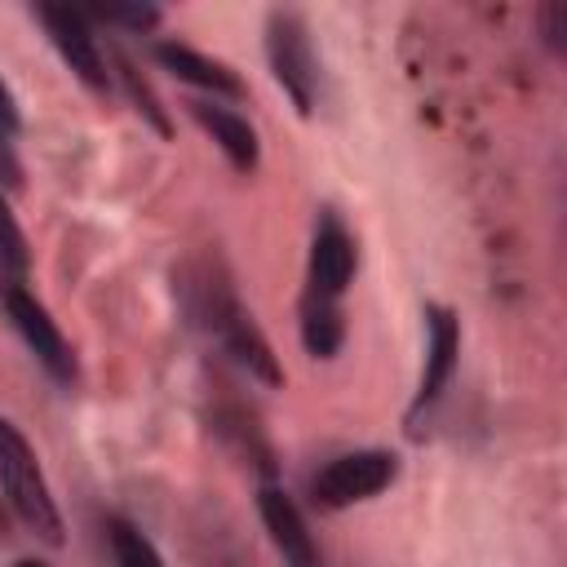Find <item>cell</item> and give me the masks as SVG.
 Masks as SVG:
<instances>
[{"instance_id":"5bb4252c","label":"cell","mask_w":567,"mask_h":567,"mask_svg":"<svg viewBox=\"0 0 567 567\" xmlns=\"http://www.w3.org/2000/svg\"><path fill=\"white\" fill-rule=\"evenodd\" d=\"M106 545H111L115 567H164L159 549L128 518H106Z\"/></svg>"},{"instance_id":"8fae6325","label":"cell","mask_w":567,"mask_h":567,"mask_svg":"<svg viewBox=\"0 0 567 567\" xmlns=\"http://www.w3.org/2000/svg\"><path fill=\"white\" fill-rule=\"evenodd\" d=\"M151 53H155V62H159L168 75H177V80L190 84V89L213 93L217 102H221V97H226V102H244V97H248V84H244L239 71H235L230 62H221V58H208V53H199V49H190V44H177V40H159Z\"/></svg>"},{"instance_id":"ac0fdd59","label":"cell","mask_w":567,"mask_h":567,"mask_svg":"<svg viewBox=\"0 0 567 567\" xmlns=\"http://www.w3.org/2000/svg\"><path fill=\"white\" fill-rule=\"evenodd\" d=\"M0 190H22V159L13 151V137L0 133Z\"/></svg>"},{"instance_id":"9c48e42d","label":"cell","mask_w":567,"mask_h":567,"mask_svg":"<svg viewBox=\"0 0 567 567\" xmlns=\"http://www.w3.org/2000/svg\"><path fill=\"white\" fill-rule=\"evenodd\" d=\"M208 332L226 346V354H235V363H239V368H248V377H257V381H261V385H270V390H279V385H284L279 354L270 350L266 332L257 328L252 310H244V301H239V297H235V301L213 319V328H208Z\"/></svg>"},{"instance_id":"44dd1931","label":"cell","mask_w":567,"mask_h":567,"mask_svg":"<svg viewBox=\"0 0 567 567\" xmlns=\"http://www.w3.org/2000/svg\"><path fill=\"white\" fill-rule=\"evenodd\" d=\"M4 536H9V518L0 514V540H4Z\"/></svg>"},{"instance_id":"d6986e66","label":"cell","mask_w":567,"mask_h":567,"mask_svg":"<svg viewBox=\"0 0 567 567\" xmlns=\"http://www.w3.org/2000/svg\"><path fill=\"white\" fill-rule=\"evenodd\" d=\"M0 133L4 137H18L22 133V111H18V97H13V89L0 80Z\"/></svg>"},{"instance_id":"ba28073f","label":"cell","mask_w":567,"mask_h":567,"mask_svg":"<svg viewBox=\"0 0 567 567\" xmlns=\"http://www.w3.org/2000/svg\"><path fill=\"white\" fill-rule=\"evenodd\" d=\"M257 514H261V527H266L270 545L279 549L284 567H323V549H319L306 514L297 509V501L284 487L261 483L257 487Z\"/></svg>"},{"instance_id":"6da1fadb","label":"cell","mask_w":567,"mask_h":567,"mask_svg":"<svg viewBox=\"0 0 567 567\" xmlns=\"http://www.w3.org/2000/svg\"><path fill=\"white\" fill-rule=\"evenodd\" d=\"M0 492H4V505L22 518V527L35 532L44 545L66 540L62 509L49 492V478L35 461V447L27 443V434L9 416H0Z\"/></svg>"},{"instance_id":"52a82bcc","label":"cell","mask_w":567,"mask_h":567,"mask_svg":"<svg viewBox=\"0 0 567 567\" xmlns=\"http://www.w3.org/2000/svg\"><path fill=\"white\" fill-rule=\"evenodd\" d=\"M354 270H359L354 235L346 230V221H341L332 208H323V213H319V221H315V235H310L306 292L328 297V301H341V292L354 284Z\"/></svg>"},{"instance_id":"e0dca14e","label":"cell","mask_w":567,"mask_h":567,"mask_svg":"<svg viewBox=\"0 0 567 567\" xmlns=\"http://www.w3.org/2000/svg\"><path fill=\"white\" fill-rule=\"evenodd\" d=\"M536 27H540V40L549 44V53H567V4H558V0H549V4H540V13H536Z\"/></svg>"},{"instance_id":"3957f363","label":"cell","mask_w":567,"mask_h":567,"mask_svg":"<svg viewBox=\"0 0 567 567\" xmlns=\"http://www.w3.org/2000/svg\"><path fill=\"white\" fill-rule=\"evenodd\" d=\"M399 478V456L385 447H359L346 456H332L315 478H310V496L319 509H350L359 501L381 496L390 483Z\"/></svg>"},{"instance_id":"2e32d148","label":"cell","mask_w":567,"mask_h":567,"mask_svg":"<svg viewBox=\"0 0 567 567\" xmlns=\"http://www.w3.org/2000/svg\"><path fill=\"white\" fill-rule=\"evenodd\" d=\"M84 18H97V22H106V27H124V31H155L159 27V9L155 4H93V9H84Z\"/></svg>"},{"instance_id":"7c38bea8","label":"cell","mask_w":567,"mask_h":567,"mask_svg":"<svg viewBox=\"0 0 567 567\" xmlns=\"http://www.w3.org/2000/svg\"><path fill=\"white\" fill-rule=\"evenodd\" d=\"M301 346L310 359H332L346 341V315H341V301H328V297H315V292H301Z\"/></svg>"},{"instance_id":"9a60e30c","label":"cell","mask_w":567,"mask_h":567,"mask_svg":"<svg viewBox=\"0 0 567 567\" xmlns=\"http://www.w3.org/2000/svg\"><path fill=\"white\" fill-rule=\"evenodd\" d=\"M0 266L9 270V275H27V266H31V248H27V235H22V226H18V217H13V208H9V199H4V190H0Z\"/></svg>"},{"instance_id":"277c9868","label":"cell","mask_w":567,"mask_h":567,"mask_svg":"<svg viewBox=\"0 0 567 567\" xmlns=\"http://www.w3.org/2000/svg\"><path fill=\"white\" fill-rule=\"evenodd\" d=\"M31 13L40 18L49 44H53L58 58L71 66V75H75L89 93L111 97L115 80H111V66H106V58H102V44H97V35H93L84 9H71V4H35Z\"/></svg>"},{"instance_id":"7a4b0ae2","label":"cell","mask_w":567,"mask_h":567,"mask_svg":"<svg viewBox=\"0 0 567 567\" xmlns=\"http://www.w3.org/2000/svg\"><path fill=\"white\" fill-rule=\"evenodd\" d=\"M266 62L275 84L288 93L297 115H315L319 102V62L310 44V27L297 9H270L266 13Z\"/></svg>"},{"instance_id":"5b68a950","label":"cell","mask_w":567,"mask_h":567,"mask_svg":"<svg viewBox=\"0 0 567 567\" xmlns=\"http://www.w3.org/2000/svg\"><path fill=\"white\" fill-rule=\"evenodd\" d=\"M456 368H461V315L452 306L430 301L425 306V368H421V381H416V394H412V408H408V430L412 434L421 430V416H430L439 408Z\"/></svg>"},{"instance_id":"ffe728a7","label":"cell","mask_w":567,"mask_h":567,"mask_svg":"<svg viewBox=\"0 0 567 567\" xmlns=\"http://www.w3.org/2000/svg\"><path fill=\"white\" fill-rule=\"evenodd\" d=\"M13 567H49V563H40V558H18Z\"/></svg>"},{"instance_id":"4fadbf2b","label":"cell","mask_w":567,"mask_h":567,"mask_svg":"<svg viewBox=\"0 0 567 567\" xmlns=\"http://www.w3.org/2000/svg\"><path fill=\"white\" fill-rule=\"evenodd\" d=\"M111 80H120V89H124V97H128V106L159 133V137H173V120H168V111H164V102H159V93L146 84V75L128 62V53L124 49H115L111 44Z\"/></svg>"},{"instance_id":"8992f818","label":"cell","mask_w":567,"mask_h":567,"mask_svg":"<svg viewBox=\"0 0 567 567\" xmlns=\"http://www.w3.org/2000/svg\"><path fill=\"white\" fill-rule=\"evenodd\" d=\"M4 310H9V319H13V328H18V337L27 341V350L35 354V363H40L58 385H75V377H80L75 350H71V341L62 337L58 319L35 301V292H27L22 284H9V288H4Z\"/></svg>"},{"instance_id":"30bf717a","label":"cell","mask_w":567,"mask_h":567,"mask_svg":"<svg viewBox=\"0 0 567 567\" xmlns=\"http://www.w3.org/2000/svg\"><path fill=\"white\" fill-rule=\"evenodd\" d=\"M186 111H190V120L217 142V151L226 155V164L235 168V173H257V164H261V142H257V128L235 111V106H226V102H217V97H186Z\"/></svg>"}]
</instances>
